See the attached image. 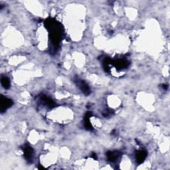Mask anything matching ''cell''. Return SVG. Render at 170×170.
<instances>
[{"mask_svg":"<svg viewBox=\"0 0 170 170\" xmlns=\"http://www.w3.org/2000/svg\"><path fill=\"white\" fill-rule=\"evenodd\" d=\"M13 104V102L11 99L8 98L6 97H3V96H2L1 97V111L2 112H5L7 109L9 108L10 106H11Z\"/></svg>","mask_w":170,"mask_h":170,"instance_id":"6da1fadb","label":"cell"},{"mask_svg":"<svg viewBox=\"0 0 170 170\" xmlns=\"http://www.w3.org/2000/svg\"><path fill=\"white\" fill-rule=\"evenodd\" d=\"M1 83L2 86L5 89H8L10 86V81L8 77L6 76H3L1 79Z\"/></svg>","mask_w":170,"mask_h":170,"instance_id":"52a82bcc","label":"cell"},{"mask_svg":"<svg viewBox=\"0 0 170 170\" xmlns=\"http://www.w3.org/2000/svg\"><path fill=\"white\" fill-rule=\"evenodd\" d=\"M76 84H77L79 88L81 90V91L84 93L85 95H88L90 93H91V91H90L88 86L86 84L85 81H82L81 79H79L77 82H76Z\"/></svg>","mask_w":170,"mask_h":170,"instance_id":"7a4b0ae2","label":"cell"},{"mask_svg":"<svg viewBox=\"0 0 170 170\" xmlns=\"http://www.w3.org/2000/svg\"><path fill=\"white\" fill-rule=\"evenodd\" d=\"M23 153H24V156L26 159V160H27L29 162H31L33 161V149L29 147V146H25L23 148Z\"/></svg>","mask_w":170,"mask_h":170,"instance_id":"3957f363","label":"cell"},{"mask_svg":"<svg viewBox=\"0 0 170 170\" xmlns=\"http://www.w3.org/2000/svg\"><path fill=\"white\" fill-rule=\"evenodd\" d=\"M146 156H147V152L144 149L139 150L136 153V159L138 163L140 164L144 160Z\"/></svg>","mask_w":170,"mask_h":170,"instance_id":"277c9868","label":"cell"},{"mask_svg":"<svg viewBox=\"0 0 170 170\" xmlns=\"http://www.w3.org/2000/svg\"><path fill=\"white\" fill-rule=\"evenodd\" d=\"M91 113H87L86 114L85 118V126L86 127V129L89 130H92V126L91 124V122H90V117H91Z\"/></svg>","mask_w":170,"mask_h":170,"instance_id":"8992f818","label":"cell"},{"mask_svg":"<svg viewBox=\"0 0 170 170\" xmlns=\"http://www.w3.org/2000/svg\"><path fill=\"white\" fill-rule=\"evenodd\" d=\"M106 156H107L108 159L110 162H114L118 159L119 154L118 152H108Z\"/></svg>","mask_w":170,"mask_h":170,"instance_id":"5b68a950","label":"cell"}]
</instances>
